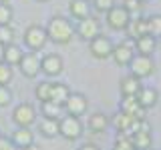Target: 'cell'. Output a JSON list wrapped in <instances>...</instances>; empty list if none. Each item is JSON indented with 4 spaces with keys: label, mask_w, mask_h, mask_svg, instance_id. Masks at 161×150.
<instances>
[{
    "label": "cell",
    "mask_w": 161,
    "mask_h": 150,
    "mask_svg": "<svg viewBox=\"0 0 161 150\" xmlns=\"http://www.w3.org/2000/svg\"><path fill=\"white\" fill-rule=\"evenodd\" d=\"M47 34H48V40H53L54 44H69L75 36V28L67 18L53 16L47 24Z\"/></svg>",
    "instance_id": "1"
},
{
    "label": "cell",
    "mask_w": 161,
    "mask_h": 150,
    "mask_svg": "<svg viewBox=\"0 0 161 150\" xmlns=\"http://www.w3.org/2000/svg\"><path fill=\"white\" fill-rule=\"evenodd\" d=\"M113 50H115V44L113 40L105 34H97L93 40H89V52L93 54L97 60H105V58H111L113 56Z\"/></svg>",
    "instance_id": "2"
},
{
    "label": "cell",
    "mask_w": 161,
    "mask_h": 150,
    "mask_svg": "<svg viewBox=\"0 0 161 150\" xmlns=\"http://www.w3.org/2000/svg\"><path fill=\"white\" fill-rule=\"evenodd\" d=\"M48 42V34H47V28L38 26V24H30V26L24 30V44L30 48V50H42L44 44Z\"/></svg>",
    "instance_id": "3"
},
{
    "label": "cell",
    "mask_w": 161,
    "mask_h": 150,
    "mask_svg": "<svg viewBox=\"0 0 161 150\" xmlns=\"http://www.w3.org/2000/svg\"><path fill=\"white\" fill-rule=\"evenodd\" d=\"M105 14H107L109 28H113V30H127L129 28V24H131V12L125 6H117V4H115V6L111 8L109 12H105Z\"/></svg>",
    "instance_id": "4"
},
{
    "label": "cell",
    "mask_w": 161,
    "mask_h": 150,
    "mask_svg": "<svg viewBox=\"0 0 161 150\" xmlns=\"http://www.w3.org/2000/svg\"><path fill=\"white\" fill-rule=\"evenodd\" d=\"M129 68H131V74H133V76L147 78L155 72V62L147 54H135L133 60H131V64H129Z\"/></svg>",
    "instance_id": "5"
},
{
    "label": "cell",
    "mask_w": 161,
    "mask_h": 150,
    "mask_svg": "<svg viewBox=\"0 0 161 150\" xmlns=\"http://www.w3.org/2000/svg\"><path fill=\"white\" fill-rule=\"evenodd\" d=\"M60 126V136L67 140H77L83 134V122L79 120V116H73V114H67L58 120Z\"/></svg>",
    "instance_id": "6"
},
{
    "label": "cell",
    "mask_w": 161,
    "mask_h": 150,
    "mask_svg": "<svg viewBox=\"0 0 161 150\" xmlns=\"http://www.w3.org/2000/svg\"><path fill=\"white\" fill-rule=\"evenodd\" d=\"M12 120L16 126H32L34 120H36V112H34L32 104H18L16 108L12 110Z\"/></svg>",
    "instance_id": "7"
},
{
    "label": "cell",
    "mask_w": 161,
    "mask_h": 150,
    "mask_svg": "<svg viewBox=\"0 0 161 150\" xmlns=\"http://www.w3.org/2000/svg\"><path fill=\"white\" fill-rule=\"evenodd\" d=\"M75 32H77L79 38H83V40H93L97 34H101V26H99V22L93 16H87V18L79 20Z\"/></svg>",
    "instance_id": "8"
},
{
    "label": "cell",
    "mask_w": 161,
    "mask_h": 150,
    "mask_svg": "<svg viewBox=\"0 0 161 150\" xmlns=\"http://www.w3.org/2000/svg\"><path fill=\"white\" fill-rule=\"evenodd\" d=\"M131 142H133V146L137 150H151V144H153V138H151V126L143 120V124H141V128L137 132L131 134Z\"/></svg>",
    "instance_id": "9"
},
{
    "label": "cell",
    "mask_w": 161,
    "mask_h": 150,
    "mask_svg": "<svg viewBox=\"0 0 161 150\" xmlns=\"http://www.w3.org/2000/svg\"><path fill=\"white\" fill-rule=\"evenodd\" d=\"M89 108V100L85 94L80 92H70L69 100L64 102V110H67V114H73V116H80V114H85V110Z\"/></svg>",
    "instance_id": "10"
},
{
    "label": "cell",
    "mask_w": 161,
    "mask_h": 150,
    "mask_svg": "<svg viewBox=\"0 0 161 150\" xmlns=\"http://www.w3.org/2000/svg\"><path fill=\"white\" fill-rule=\"evenodd\" d=\"M64 68V62L58 54H47L44 58H40V72H44L47 76H58Z\"/></svg>",
    "instance_id": "11"
},
{
    "label": "cell",
    "mask_w": 161,
    "mask_h": 150,
    "mask_svg": "<svg viewBox=\"0 0 161 150\" xmlns=\"http://www.w3.org/2000/svg\"><path fill=\"white\" fill-rule=\"evenodd\" d=\"M18 66H20V72H22L26 78H36V74L40 72V58H38V54H34V52L24 54Z\"/></svg>",
    "instance_id": "12"
},
{
    "label": "cell",
    "mask_w": 161,
    "mask_h": 150,
    "mask_svg": "<svg viewBox=\"0 0 161 150\" xmlns=\"http://www.w3.org/2000/svg\"><path fill=\"white\" fill-rule=\"evenodd\" d=\"M133 56H135L133 46H131L129 42H123V44H117V46H115L113 56H111V58H113L119 66H129L131 60H133Z\"/></svg>",
    "instance_id": "13"
},
{
    "label": "cell",
    "mask_w": 161,
    "mask_h": 150,
    "mask_svg": "<svg viewBox=\"0 0 161 150\" xmlns=\"http://www.w3.org/2000/svg\"><path fill=\"white\" fill-rule=\"evenodd\" d=\"M121 110L131 114V116H135V118H139V120L145 118V108L139 104L137 96H123V100H121Z\"/></svg>",
    "instance_id": "14"
},
{
    "label": "cell",
    "mask_w": 161,
    "mask_h": 150,
    "mask_svg": "<svg viewBox=\"0 0 161 150\" xmlns=\"http://www.w3.org/2000/svg\"><path fill=\"white\" fill-rule=\"evenodd\" d=\"M10 140L14 142L16 148H24V146L34 144V134H32V130H30L28 126H18L12 132V138H10Z\"/></svg>",
    "instance_id": "15"
},
{
    "label": "cell",
    "mask_w": 161,
    "mask_h": 150,
    "mask_svg": "<svg viewBox=\"0 0 161 150\" xmlns=\"http://www.w3.org/2000/svg\"><path fill=\"white\" fill-rule=\"evenodd\" d=\"M109 116L105 112H93L89 116L87 120V128L91 130V132H95V134H101V132H105V130L109 128Z\"/></svg>",
    "instance_id": "16"
},
{
    "label": "cell",
    "mask_w": 161,
    "mask_h": 150,
    "mask_svg": "<svg viewBox=\"0 0 161 150\" xmlns=\"http://www.w3.org/2000/svg\"><path fill=\"white\" fill-rule=\"evenodd\" d=\"M141 88H143V86H141V78L133 76V74L125 76L123 80H121V86H119V90H121L123 96H137Z\"/></svg>",
    "instance_id": "17"
},
{
    "label": "cell",
    "mask_w": 161,
    "mask_h": 150,
    "mask_svg": "<svg viewBox=\"0 0 161 150\" xmlns=\"http://www.w3.org/2000/svg\"><path fill=\"white\" fill-rule=\"evenodd\" d=\"M155 48H157V38L151 36V34H145V36L135 38V50H137L139 54H147V56H151V54L155 52Z\"/></svg>",
    "instance_id": "18"
},
{
    "label": "cell",
    "mask_w": 161,
    "mask_h": 150,
    "mask_svg": "<svg viewBox=\"0 0 161 150\" xmlns=\"http://www.w3.org/2000/svg\"><path fill=\"white\" fill-rule=\"evenodd\" d=\"M137 100H139V104L145 110H147V108H153L155 104H157V100H159V92L155 88L143 86V88L139 90V94H137Z\"/></svg>",
    "instance_id": "19"
},
{
    "label": "cell",
    "mask_w": 161,
    "mask_h": 150,
    "mask_svg": "<svg viewBox=\"0 0 161 150\" xmlns=\"http://www.w3.org/2000/svg\"><path fill=\"white\" fill-rule=\"evenodd\" d=\"M69 96H70V90H69L67 84H63V82H53L50 84V98L48 100L64 106V102L69 100Z\"/></svg>",
    "instance_id": "20"
},
{
    "label": "cell",
    "mask_w": 161,
    "mask_h": 150,
    "mask_svg": "<svg viewBox=\"0 0 161 150\" xmlns=\"http://www.w3.org/2000/svg\"><path fill=\"white\" fill-rule=\"evenodd\" d=\"M38 130L44 138H54L60 136V126H58V120L57 118H42L38 124Z\"/></svg>",
    "instance_id": "21"
},
{
    "label": "cell",
    "mask_w": 161,
    "mask_h": 150,
    "mask_svg": "<svg viewBox=\"0 0 161 150\" xmlns=\"http://www.w3.org/2000/svg\"><path fill=\"white\" fill-rule=\"evenodd\" d=\"M63 112H64L63 104H57V102H53V100L40 102V114H42L44 118H57V120H60V118H63Z\"/></svg>",
    "instance_id": "22"
},
{
    "label": "cell",
    "mask_w": 161,
    "mask_h": 150,
    "mask_svg": "<svg viewBox=\"0 0 161 150\" xmlns=\"http://www.w3.org/2000/svg\"><path fill=\"white\" fill-rule=\"evenodd\" d=\"M69 10H70V16H75L77 20H83V18L91 16V4L87 0H70Z\"/></svg>",
    "instance_id": "23"
},
{
    "label": "cell",
    "mask_w": 161,
    "mask_h": 150,
    "mask_svg": "<svg viewBox=\"0 0 161 150\" xmlns=\"http://www.w3.org/2000/svg\"><path fill=\"white\" fill-rule=\"evenodd\" d=\"M24 52L22 48L16 46V44H8V46H4V62L10 64V66H16V64H20V60H22Z\"/></svg>",
    "instance_id": "24"
},
{
    "label": "cell",
    "mask_w": 161,
    "mask_h": 150,
    "mask_svg": "<svg viewBox=\"0 0 161 150\" xmlns=\"http://www.w3.org/2000/svg\"><path fill=\"white\" fill-rule=\"evenodd\" d=\"M129 34H131V38H139V36H145V34H149L147 18L131 20V24H129Z\"/></svg>",
    "instance_id": "25"
},
{
    "label": "cell",
    "mask_w": 161,
    "mask_h": 150,
    "mask_svg": "<svg viewBox=\"0 0 161 150\" xmlns=\"http://www.w3.org/2000/svg\"><path fill=\"white\" fill-rule=\"evenodd\" d=\"M149 24V34L155 38H161V14H153V16L147 18Z\"/></svg>",
    "instance_id": "26"
},
{
    "label": "cell",
    "mask_w": 161,
    "mask_h": 150,
    "mask_svg": "<svg viewBox=\"0 0 161 150\" xmlns=\"http://www.w3.org/2000/svg\"><path fill=\"white\" fill-rule=\"evenodd\" d=\"M14 42V30L10 24H0V44L8 46Z\"/></svg>",
    "instance_id": "27"
},
{
    "label": "cell",
    "mask_w": 161,
    "mask_h": 150,
    "mask_svg": "<svg viewBox=\"0 0 161 150\" xmlns=\"http://www.w3.org/2000/svg\"><path fill=\"white\" fill-rule=\"evenodd\" d=\"M50 84L53 82H40V84H36V88H34V94H36V98L40 100V102H47V100L50 98Z\"/></svg>",
    "instance_id": "28"
},
{
    "label": "cell",
    "mask_w": 161,
    "mask_h": 150,
    "mask_svg": "<svg viewBox=\"0 0 161 150\" xmlns=\"http://www.w3.org/2000/svg\"><path fill=\"white\" fill-rule=\"evenodd\" d=\"M113 150H137L133 146V142H131L129 136H125V134H119L117 140H115L113 144Z\"/></svg>",
    "instance_id": "29"
},
{
    "label": "cell",
    "mask_w": 161,
    "mask_h": 150,
    "mask_svg": "<svg viewBox=\"0 0 161 150\" xmlns=\"http://www.w3.org/2000/svg\"><path fill=\"white\" fill-rule=\"evenodd\" d=\"M12 80V66L2 60L0 62V84H8Z\"/></svg>",
    "instance_id": "30"
},
{
    "label": "cell",
    "mask_w": 161,
    "mask_h": 150,
    "mask_svg": "<svg viewBox=\"0 0 161 150\" xmlns=\"http://www.w3.org/2000/svg\"><path fill=\"white\" fill-rule=\"evenodd\" d=\"M12 8L6 2H0V24H10L12 22Z\"/></svg>",
    "instance_id": "31"
},
{
    "label": "cell",
    "mask_w": 161,
    "mask_h": 150,
    "mask_svg": "<svg viewBox=\"0 0 161 150\" xmlns=\"http://www.w3.org/2000/svg\"><path fill=\"white\" fill-rule=\"evenodd\" d=\"M12 102V92H10L8 84H0V108L8 106Z\"/></svg>",
    "instance_id": "32"
},
{
    "label": "cell",
    "mask_w": 161,
    "mask_h": 150,
    "mask_svg": "<svg viewBox=\"0 0 161 150\" xmlns=\"http://www.w3.org/2000/svg\"><path fill=\"white\" fill-rule=\"evenodd\" d=\"M123 6L129 10L131 14H137L143 8V0H123Z\"/></svg>",
    "instance_id": "33"
},
{
    "label": "cell",
    "mask_w": 161,
    "mask_h": 150,
    "mask_svg": "<svg viewBox=\"0 0 161 150\" xmlns=\"http://www.w3.org/2000/svg\"><path fill=\"white\" fill-rule=\"evenodd\" d=\"M93 4L99 12H109V10L115 6V0H93Z\"/></svg>",
    "instance_id": "34"
},
{
    "label": "cell",
    "mask_w": 161,
    "mask_h": 150,
    "mask_svg": "<svg viewBox=\"0 0 161 150\" xmlns=\"http://www.w3.org/2000/svg\"><path fill=\"white\" fill-rule=\"evenodd\" d=\"M0 150H18V148L14 146L12 140H6V138L0 136Z\"/></svg>",
    "instance_id": "35"
},
{
    "label": "cell",
    "mask_w": 161,
    "mask_h": 150,
    "mask_svg": "<svg viewBox=\"0 0 161 150\" xmlns=\"http://www.w3.org/2000/svg\"><path fill=\"white\" fill-rule=\"evenodd\" d=\"M79 150H101L97 144H91V142H87V144H83V146H80Z\"/></svg>",
    "instance_id": "36"
},
{
    "label": "cell",
    "mask_w": 161,
    "mask_h": 150,
    "mask_svg": "<svg viewBox=\"0 0 161 150\" xmlns=\"http://www.w3.org/2000/svg\"><path fill=\"white\" fill-rule=\"evenodd\" d=\"M18 150H40V148L34 146V144H30V146H24V148H18Z\"/></svg>",
    "instance_id": "37"
},
{
    "label": "cell",
    "mask_w": 161,
    "mask_h": 150,
    "mask_svg": "<svg viewBox=\"0 0 161 150\" xmlns=\"http://www.w3.org/2000/svg\"><path fill=\"white\" fill-rule=\"evenodd\" d=\"M4 60V44H0V62Z\"/></svg>",
    "instance_id": "38"
},
{
    "label": "cell",
    "mask_w": 161,
    "mask_h": 150,
    "mask_svg": "<svg viewBox=\"0 0 161 150\" xmlns=\"http://www.w3.org/2000/svg\"><path fill=\"white\" fill-rule=\"evenodd\" d=\"M0 2H8V0H0Z\"/></svg>",
    "instance_id": "39"
},
{
    "label": "cell",
    "mask_w": 161,
    "mask_h": 150,
    "mask_svg": "<svg viewBox=\"0 0 161 150\" xmlns=\"http://www.w3.org/2000/svg\"><path fill=\"white\" fill-rule=\"evenodd\" d=\"M38 2H47V0H38Z\"/></svg>",
    "instance_id": "40"
}]
</instances>
